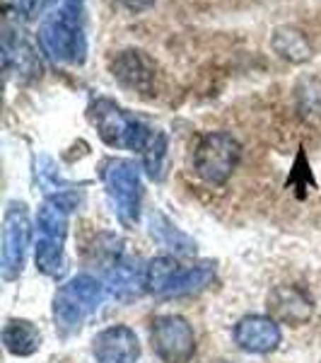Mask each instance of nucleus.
Returning <instances> with one entry per match:
<instances>
[{
    "label": "nucleus",
    "instance_id": "obj_1",
    "mask_svg": "<svg viewBox=\"0 0 321 363\" xmlns=\"http://www.w3.org/2000/svg\"><path fill=\"white\" fill-rule=\"evenodd\" d=\"M37 39L44 56L56 66H83L87 54L85 0H63L42 20Z\"/></svg>",
    "mask_w": 321,
    "mask_h": 363
},
{
    "label": "nucleus",
    "instance_id": "obj_2",
    "mask_svg": "<svg viewBox=\"0 0 321 363\" xmlns=\"http://www.w3.org/2000/svg\"><path fill=\"white\" fill-rule=\"evenodd\" d=\"M90 121L104 143L112 145V148H128L143 153L155 136L153 128L145 126L143 121L136 119L133 114H128L114 99L107 97H97L90 104Z\"/></svg>",
    "mask_w": 321,
    "mask_h": 363
},
{
    "label": "nucleus",
    "instance_id": "obj_3",
    "mask_svg": "<svg viewBox=\"0 0 321 363\" xmlns=\"http://www.w3.org/2000/svg\"><path fill=\"white\" fill-rule=\"evenodd\" d=\"M73 196H51L39 208L37 216V267L49 277L63 272V242L68 230V211L73 206Z\"/></svg>",
    "mask_w": 321,
    "mask_h": 363
},
{
    "label": "nucleus",
    "instance_id": "obj_4",
    "mask_svg": "<svg viewBox=\"0 0 321 363\" xmlns=\"http://www.w3.org/2000/svg\"><path fill=\"white\" fill-rule=\"evenodd\" d=\"M242 160V145L227 131H210L196 143L194 169L208 184H225Z\"/></svg>",
    "mask_w": 321,
    "mask_h": 363
},
{
    "label": "nucleus",
    "instance_id": "obj_5",
    "mask_svg": "<svg viewBox=\"0 0 321 363\" xmlns=\"http://www.w3.org/2000/svg\"><path fill=\"white\" fill-rule=\"evenodd\" d=\"M104 298V286L92 277H75L58 289L54 298V320L61 330H78L92 310L99 308Z\"/></svg>",
    "mask_w": 321,
    "mask_h": 363
},
{
    "label": "nucleus",
    "instance_id": "obj_6",
    "mask_svg": "<svg viewBox=\"0 0 321 363\" xmlns=\"http://www.w3.org/2000/svg\"><path fill=\"white\" fill-rule=\"evenodd\" d=\"M150 342L165 363H189L196 354L194 327L182 315H157L150 325Z\"/></svg>",
    "mask_w": 321,
    "mask_h": 363
},
{
    "label": "nucleus",
    "instance_id": "obj_7",
    "mask_svg": "<svg viewBox=\"0 0 321 363\" xmlns=\"http://www.w3.org/2000/svg\"><path fill=\"white\" fill-rule=\"evenodd\" d=\"M102 179L119 218L126 225L136 223L140 206V167L133 160H109L102 167Z\"/></svg>",
    "mask_w": 321,
    "mask_h": 363
},
{
    "label": "nucleus",
    "instance_id": "obj_8",
    "mask_svg": "<svg viewBox=\"0 0 321 363\" xmlns=\"http://www.w3.org/2000/svg\"><path fill=\"white\" fill-rule=\"evenodd\" d=\"M29 242V218L25 203H10L3 225V279L13 281L25 264Z\"/></svg>",
    "mask_w": 321,
    "mask_h": 363
},
{
    "label": "nucleus",
    "instance_id": "obj_9",
    "mask_svg": "<svg viewBox=\"0 0 321 363\" xmlns=\"http://www.w3.org/2000/svg\"><path fill=\"white\" fill-rule=\"evenodd\" d=\"M268 315L278 322V325H290V327H300L309 322L314 313V301L309 298V294L300 286H276V289L268 294L266 301Z\"/></svg>",
    "mask_w": 321,
    "mask_h": 363
},
{
    "label": "nucleus",
    "instance_id": "obj_10",
    "mask_svg": "<svg viewBox=\"0 0 321 363\" xmlns=\"http://www.w3.org/2000/svg\"><path fill=\"white\" fill-rule=\"evenodd\" d=\"M280 339V325L271 315H247L235 325V344L247 354H271Z\"/></svg>",
    "mask_w": 321,
    "mask_h": 363
},
{
    "label": "nucleus",
    "instance_id": "obj_11",
    "mask_svg": "<svg viewBox=\"0 0 321 363\" xmlns=\"http://www.w3.org/2000/svg\"><path fill=\"white\" fill-rule=\"evenodd\" d=\"M92 354L97 363H136L140 359V342L131 327L114 325L92 339Z\"/></svg>",
    "mask_w": 321,
    "mask_h": 363
},
{
    "label": "nucleus",
    "instance_id": "obj_12",
    "mask_svg": "<svg viewBox=\"0 0 321 363\" xmlns=\"http://www.w3.org/2000/svg\"><path fill=\"white\" fill-rule=\"evenodd\" d=\"M112 75L138 95H150L155 87V63L138 49L119 51L112 58Z\"/></svg>",
    "mask_w": 321,
    "mask_h": 363
},
{
    "label": "nucleus",
    "instance_id": "obj_13",
    "mask_svg": "<svg viewBox=\"0 0 321 363\" xmlns=\"http://www.w3.org/2000/svg\"><path fill=\"white\" fill-rule=\"evenodd\" d=\"M3 344L15 356H32L42 347V335L29 320H8L3 330Z\"/></svg>",
    "mask_w": 321,
    "mask_h": 363
},
{
    "label": "nucleus",
    "instance_id": "obj_14",
    "mask_svg": "<svg viewBox=\"0 0 321 363\" xmlns=\"http://www.w3.org/2000/svg\"><path fill=\"white\" fill-rule=\"evenodd\" d=\"M273 51L290 63H307L312 58V46L307 37L295 27H278L271 37Z\"/></svg>",
    "mask_w": 321,
    "mask_h": 363
},
{
    "label": "nucleus",
    "instance_id": "obj_15",
    "mask_svg": "<svg viewBox=\"0 0 321 363\" xmlns=\"http://www.w3.org/2000/svg\"><path fill=\"white\" fill-rule=\"evenodd\" d=\"M179 272H182V264L174 257H157V259H153L145 267V289L155 296H169Z\"/></svg>",
    "mask_w": 321,
    "mask_h": 363
},
{
    "label": "nucleus",
    "instance_id": "obj_16",
    "mask_svg": "<svg viewBox=\"0 0 321 363\" xmlns=\"http://www.w3.org/2000/svg\"><path fill=\"white\" fill-rule=\"evenodd\" d=\"M215 277V264L213 262H201L196 267H182L177 281L172 286V294L169 296H184V294H194V291L203 289L206 284H210V279Z\"/></svg>",
    "mask_w": 321,
    "mask_h": 363
},
{
    "label": "nucleus",
    "instance_id": "obj_17",
    "mask_svg": "<svg viewBox=\"0 0 321 363\" xmlns=\"http://www.w3.org/2000/svg\"><path fill=\"white\" fill-rule=\"evenodd\" d=\"M165 157H167V136L160 131H155L153 140L148 143V148L143 150L145 169L153 179H162L165 174Z\"/></svg>",
    "mask_w": 321,
    "mask_h": 363
},
{
    "label": "nucleus",
    "instance_id": "obj_18",
    "mask_svg": "<svg viewBox=\"0 0 321 363\" xmlns=\"http://www.w3.org/2000/svg\"><path fill=\"white\" fill-rule=\"evenodd\" d=\"M300 114L302 116H321V83L314 78L300 85Z\"/></svg>",
    "mask_w": 321,
    "mask_h": 363
},
{
    "label": "nucleus",
    "instance_id": "obj_19",
    "mask_svg": "<svg viewBox=\"0 0 321 363\" xmlns=\"http://www.w3.org/2000/svg\"><path fill=\"white\" fill-rule=\"evenodd\" d=\"M58 3V0H13V10L15 15L20 17V20L25 22H32L37 20V17H46L49 15V10L54 8V5Z\"/></svg>",
    "mask_w": 321,
    "mask_h": 363
},
{
    "label": "nucleus",
    "instance_id": "obj_20",
    "mask_svg": "<svg viewBox=\"0 0 321 363\" xmlns=\"http://www.w3.org/2000/svg\"><path fill=\"white\" fill-rule=\"evenodd\" d=\"M124 8L128 10H133V13H140V10H145V8H150V5L155 3V0H119Z\"/></svg>",
    "mask_w": 321,
    "mask_h": 363
},
{
    "label": "nucleus",
    "instance_id": "obj_21",
    "mask_svg": "<svg viewBox=\"0 0 321 363\" xmlns=\"http://www.w3.org/2000/svg\"><path fill=\"white\" fill-rule=\"evenodd\" d=\"M220 363H225V361H220Z\"/></svg>",
    "mask_w": 321,
    "mask_h": 363
}]
</instances>
